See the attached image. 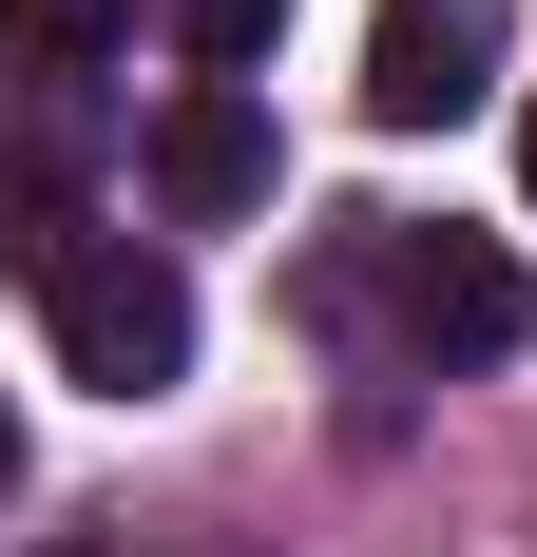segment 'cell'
Listing matches in <instances>:
<instances>
[{
  "label": "cell",
  "mask_w": 537,
  "mask_h": 557,
  "mask_svg": "<svg viewBox=\"0 0 537 557\" xmlns=\"http://www.w3.org/2000/svg\"><path fill=\"white\" fill-rule=\"evenodd\" d=\"M403 327V366H499L519 346V270L480 231H403V212H346L326 231V327Z\"/></svg>",
  "instance_id": "1"
},
{
  "label": "cell",
  "mask_w": 537,
  "mask_h": 557,
  "mask_svg": "<svg viewBox=\"0 0 537 557\" xmlns=\"http://www.w3.org/2000/svg\"><path fill=\"white\" fill-rule=\"evenodd\" d=\"M39 308H58V385H97V404L192 385V270H173L154 231H77V270Z\"/></svg>",
  "instance_id": "2"
},
{
  "label": "cell",
  "mask_w": 537,
  "mask_h": 557,
  "mask_svg": "<svg viewBox=\"0 0 537 557\" xmlns=\"http://www.w3.org/2000/svg\"><path fill=\"white\" fill-rule=\"evenodd\" d=\"M480 97H499V0H384L365 20V115L384 135H441Z\"/></svg>",
  "instance_id": "3"
},
{
  "label": "cell",
  "mask_w": 537,
  "mask_h": 557,
  "mask_svg": "<svg viewBox=\"0 0 537 557\" xmlns=\"http://www.w3.org/2000/svg\"><path fill=\"white\" fill-rule=\"evenodd\" d=\"M268 173H288V154H268V97H250V77H192V97L154 115V212H173V231L268 212Z\"/></svg>",
  "instance_id": "4"
},
{
  "label": "cell",
  "mask_w": 537,
  "mask_h": 557,
  "mask_svg": "<svg viewBox=\"0 0 537 557\" xmlns=\"http://www.w3.org/2000/svg\"><path fill=\"white\" fill-rule=\"evenodd\" d=\"M0 39H20V77H39V97H77V77L135 39V0H0Z\"/></svg>",
  "instance_id": "5"
},
{
  "label": "cell",
  "mask_w": 537,
  "mask_h": 557,
  "mask_svg": "<svg viewBox=\"0 0 537 557\" xmlns=\"http://www.w3.org/2000/svg\"><path fill=\"white\" fill-rule=\"evenodd\" d=\"M173 39H192V77H250L288 39V0H173Z\"/></svg>",
  "instance_id": "6"
},
{
  "label": "cell",
  "mask_w": 537,
  "mask_h": 557,
  "mask_svg": "<svg viewBox=\"0 0 537 557\" xmlns=\"http://www.w3.org/2000/svg\"><path fill=\"white\" fill-rule=\"evenodd\" d=\"M519 193H537V97H519Z\"/></svg>",
  "instance_id": "7"
},
{
  "label": "cell",
  "mask_w": 537,
  "mask_h": 557,
  "mask_svg": "<svg viewBox=\"0 0 537 557\" xmlns=\"http://www.w3.org/2000/svg\"><path fill=\"white\" fill-rule=\"evenodd\" d=\"M0 481H20V423H0Z\"/></svg>",
  "instance_id": "8"
},
{
  "label": "cell",
  "mask_w": 537,
  "mask_h": 557,
  "mask_svg": "<svg viewBox=\"0 0 537 557\" xmlns=\"http://www.w3.org/2000/svg\"><path fill=\"white\" fill-rule=\"evenodd\" d=\"M77 557H115V539H77Z\"/></svg>",
  "instance_id": "9"
}]
</instances>
